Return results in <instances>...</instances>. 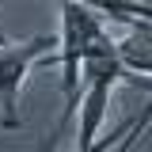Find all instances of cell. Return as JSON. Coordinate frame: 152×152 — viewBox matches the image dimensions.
I'll return each mask as SVG.
<instances>
[{
  "label": "cell",
  "mask_w": 152,
  "mask_h": 152,
  "mask_svg": "<svg viewBox=\"0 0 152 152\" xmlns=\"http://www.w3.org/2000/svg\"><path fill=\"white\" fill-rule=\"evenodd\" d=\"M122 80H133L137 84V76L122 65V57H118V42L110 34H103L95 42L88 57H84V84H80V103H76V110H80V122H76V148L72 152H110L114 141H122L126 133L141 122V114L137 118H126L118 129L103 133L107 126V110H110V99H114V88L122 84Z\"/></svg>",
  "instance_id": "6da1fadb"
},
{
  "label": "cell",
  "mask_w": 152,
  "mask_h": 152,
  "mask_svg": "<svg viewBox=\"0 0 152 152\" xmlns=\"http://www.w3.org/2000/svg\"><path fill=\"white\" fill-rule=\"evenodd\" d=\"M118 57L133 76H152V23H129L118 38Z\"/></svg>",
  "instance_id": "277c9868"
},
{
  "label": "cell",
  "mask_w": 152,
  "mask_h": 152,
  "mask_svg": "<svg viewBox=\"0 0 152 152\" xmlns=\"http://www.w3.org/2000/svg\"><path fill=\"white\" fill-rule=\"evenodd\" d=\"M107 34L103 15L91 12L88 4L80 0H61V34H57V53H61V95H65V107L57 118L53 133L46 137L42 152H50L61 145V137L69 133L76 118V103H80V84H84V57L99 38Z\"/></svg>",
  "instance_id": "7a4b0ae2"
},
{
  "label": "cell",
  "mask_w": 152,
  "mask_h": 152,
  "mask_svg": "<svg viewBox=\"0 0 152 152\" xmlns=\"http://www.w3.org/2000/svg\"><path fill=\"white\" fill-rule=\"evenodd\" d=\"M88 4L91 12H99L103 19H114V23H152V4L145 0H80Z\"/></svg>",
  "instance_id": "5b68a950"
},
{
  "label": "cell",
  "mask_w": 152,
  "mask_h": 152,
  "mask_svg": "<svg viewBox=\"0 0 152 152\" xmlns=\"http://www.w3.org/2000/svg\"><path fill=\"white\" fill-rule=\"evenodd\" d=\"M57 38L53 34H34L23 42H0V126L4 129H19L23 114H19V95L23 84L38 61L53 57Z\"/></svg>",
  "instance_id": "3957f363"
},
{
  "label": "cell",
  "mask_w": 152,
  "mask_h": 152,
  "mask_svg": "<svg viewBox=\"0 0 152 152\" xmlns=\"http://www.w3.org/2000/svg\"><path fill=\"white\" fill-rule=\"evenodd\" d=\"M0 42H8V34H4V27H0Z\"/></svg>",
  "instance_id": "8992f818"
}]
</instances>
